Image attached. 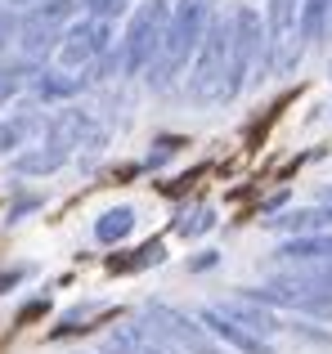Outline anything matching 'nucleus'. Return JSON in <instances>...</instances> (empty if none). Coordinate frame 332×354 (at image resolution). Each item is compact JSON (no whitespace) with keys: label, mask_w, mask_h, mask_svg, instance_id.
Listing matches in <instances>:
<instances>
[{"label":"nucleus","mask_w":332,"mask_h":354,"mask_svg":"<svg viewBox=\"0 0 332 354\" xmlns=\"http://www.w3.org/2000/svg\"><path fill=\"white\" fill-rule=\"evenodd\" d=\"M211 18H216V0H175L171 23H166V36H162V50H158V59L149 63V72H144L149 90L162 95V90L175 86V77H180L193 63V54H198Z\"/></svg>","instance_id":"1"},{"label":"nucleus","mask_w":332,"mask_h":354,"mask_svg":"<svg viewBox=\"0 0 332 354\" xmlns=\"http://www.w3.org/2000/svg\"><path fill=\"white\" fill-rule=\"evenodd\" d=\"M229 45H234V14H216L198 54H193L189 86H184L193 104H220V90H225L229 77Z\"/></svg>","instance_id":"2"},{"label":"nucleus","mask_w":332,"mask_h":354,"mask_svg":"<svg viewBox=\"0 0 332 354\" xmlns=\"http://www.w3.org/2000/svg\"><path fill=\"white\" fill-rule=\"evenodd\" d=\"M265 77V23L252 5L234 9V45H229V77L220 90V104L238 99L252 81Z\"/></svg>","instance_id":"3"},{"label":"nucleus","mask_w":332,"mask_h":354,"mask_svg":"<svg viewBox=\"0 0 332 354\" xmlns=\"http://www.w3.org/2000/svg\"><path fill=\"white\" fill-rule=\"evenodd\" d=\"M166 23H171V0H140L126 23V36L117 41V59H122V77H144L149 63L158 59Z\"/></svg>","instance_id":"4"},{"label":"nucleus","mask_w":332,"mask_h":354,"mask_svg":"<svg viewBox=\"0 0 332 354\" xmlns=\"http://www.w3.org/2000/svg\"><path fill=\"white\" fill-rule=\"evenodd\" d=\"M108 50H113V23L90 14V18H72L68 23L54 59H59L63 72H77V68H95Z\"/></svg>","instance_id":"5"},{"label":"nucleus","mask_w":332,"mask_h":354,"mask_svg":"<svg viewBox=\"0 0 332 354\" xmlns=\"http://www.w3.org/2000/svg\"><path fill=\"white\" fill-rule=\"evenodd\" d=\"M144 319H149L162 337H171L184 354H229L198 319H189V314L175 310V305H149V314H144Z\"/></svg>","instance_id":"6"},{"label":"nucleus","mask_w":332,"mask_h":354,"mask_svg":"<svg viewBox=\"0 0 332 354\" xmlns=\"http://www.w3.org/2000/svg\"><path fill=\"white\" fill-rule=\"evenodd\" d=\"M297 9H301V0H265V77L279 72L283 54L292 50V36H297Z\"/></svg>","instance_id":"7"},{"label":"nucleus","mask_w":332,"mask_h":354,"mask_svg":"<svg viewBox=\"0 0 332 354\" xmlns=\"http://www.w3.org/2000/svg\"><path fill=\"white\" fill-rule=\"evenodd\" d=\"M72 153H77L72 144H63V139H54V135H45V130H41V139L27 144L23 153H14V162H9V166H14L18 175H54L59 166L72 162Z\"/></svg>","instance_id":"8"},{"label":"nucleus","mask_w":332,"mask_h":354,"mask_svg":"<svg viewBox=\"0 0 332 354\" xmlns=\"http://www.w3.org/2000/svg\"><path fill=\"white\" fill-rule=\"evenodd\" d=\"M198 323L220 341V346H234L238 354H274V341H265V337H256V332L238 328L229 314H220V305H207V310L198 314Z\"/></svg>","instance_id":"9"},{"label":"nucleus","mask_w":332,"mask_h":354,"mask_svg":"<svg viewBox=\"0 0 332 354\" xmlns=\"http://www.w3.org/2000/svg\"><path fill=\"white\" fill-rule=\"evenodd\" d=\"M108 354H184V350L144 319V323H131V328H117L108 337Z\"/></svg>","instance_id":"10"},{"label":"nucleus","mask_w":332,"mask_h":354,"mask_svg":"<svg viewBox=\"0 0 332 354\" xmlns=\"http://www.w3.org/2000/svg\"><path fill=\"white\" fill-rule=\"evenodd\" d=\"M220 314H229L238 328L256 332V337H265V341H270L274 332H283V319H279V314H274L270 305L252 301V296H234V301H225V305H220Z\"/></svg>","instance_id":"11"},{"label":"nucleus","mask_w":332,"mask_h":354,"mask_svg":"<svg viewBox=\"0 0 332 354\" xmlns=\"http://www.w3.org/2000/svg\"><path fill=\"white\" fill-rule=\"evenodd\" d=\"M45 130V117L36 108H23V113H9L0 121V153H23L27 144H36Z\"/></svg>","instance_id":"12"},{"label":"nucleus","mask_w":332,"mask_h":354,"mask_svg":"<svg viewBox=\"0 0 332 354\" xmlns=\"http://www.w3.org/2000/svg\"><path fill=\"white\" fill-rule=\"evenodd\" d=\"M274 256H279L283 265H332V229H328V234L288 238Z\"/></svg>","instance_id":"13"},{"label":"nucleus","mask_w":332,"mask_h":354,"mask_svg":"<svg viewBox=\"0 0 332 354\" xmlns=\"http://www.w3.org/2000/svg\"><path fill=\"white\" fill-rule=\"evenodd\" d=\"M90 86V77H77V72H63V68H50V72H36L32 77V90L41 104H63V99H77L81 90Z\"/></svg>","instance_id":"14"},{"label":"nucleus","mask_w":332,"mask_h":354,"mask_svg":"<svg viewBox=\"0 0 332 354\" xmlns=\"http://www.w3.org/2000/svg\"><path fill=\"white\" fill-rule=\"evenodd\" d=\"M274 229H283L288 238H306V234H328L332 229V207L319 202V207H301V211H288V216L270 220Z\"/></svg>","instance_id":"15"},{"label":"nucleus","mask_w":332,"mask_h":354,"mask_svg":"<svg viewBox=\"0 0 332 354\" xmlns=\"http://www.w3.org/2000/svg\"><path fill=\"white\" fill-rule=\"evenodd\" d=\"M135 225H140L135 207H108L104 216L95 220V242H104V247H117V242H126V238L135 234Z\"/></svg>","instance_id":"16"},{"label":"nucleus","mask_w":332,"mask_h":354,"mask_svg":"<svg viewBox=\"0 0 332 354\" xmlns=\"http://www.w3.org/2000/svg\"><path fill=\"white\" fill-rule=\"evenodd\" d=\"M41 72V63H32V59H18V63H0V108L9 104V99L18 95V90L27 86V81Z\"/></svg>","instance_id":"17"},{"label":"nucleus","mask_w":332,"mask_h":354,"mask_svg":"<svg viewBox=\"0 0 332 354\" xmlns=\"http://www.w3.org/2000/svg\"><path fill=\"white\" fill-rule=\"evenodd\" d=\"M166 260V242H144L140 251H135L131 260H108V269H113V274H135V269H149V265H162Z\"/></svg>","instance_id":"18"},{"label":"nucleus","mask_w":332,"mask_h":354,"mask_svg":"<svg viewBox=\"0 0 332 354\" xmlns=\"http://www.w3.org/2000/svg\"><path fill=\"white\" fill-rule=\"evenodd\" d=\"M207 229H216V211H211V207H198V211H184V216H180L175 234H180V238H202Z\"/></svg>","instance_id":"19"},{"label":"nucleus","mask_w":332,"mask_h":354,"mask_svg":"<svg viewBox=\"0 0 332 354\" xmlns=\"http://www.w3.org/2000/svg\"><path fill=\"white\" fill-rule=\"evenodd\" d=\"M95 305H77V310H68V314H63V319H59V328H54L50 332V337H72V332H86V328H81V323H90V319H95Z\"/></svg>","instance_id":"20"},{"label":"nucleus","mask_w":332,"mask_h":354,"mask_svg":"<svg viewBox=\"0 0 332 354\" xmlns=\"http://www.w3.org/2000/svg\"><path fill=\"white\" fill-rule=\"evenodd\" d=\"M81 9H90L95 18H108V23H113V18H122L126 9H131V0H81Z\"/></svg>","instance_id":"21"},{"label":"nucleus","mask_w":332,"mask_h":354,"mask_svg":"<svg viewBox=\"0 0 332 354\" xmlns=\"http://www.w3.org/2000/svg\"><path fill=\"white\" fill-rule=\"evenodd\" d=\"M32 211H41V193H23V198H14V207L5 211V225H18V220H27Z\"/></svg>","instance_id":"22"},{"label":"nucleus","mask_w":332,"mask_h":354,"mask_svg":"<svg viewBox=\"0 0 332 354\" xmlns=\"http://www.w3.org/2000/svg\"><path fill=\"white\" fill-rule=\"evenodd\" d=\"M180 153V139H158V144H153V153H149V166H162V162H171V157Z\"/></svg>","instance_id":"23"},{"label":"nucleus","mask_w":332,"mask_h":354,"mask_svg":"<svg viewBox=\"0 0 332 354\" xmlns=\"http://www.w3.org/2000/svg\"><path fill=\"white\" fill-rule=\"evenodd\" d=\"M27 274H32V269H27V265H14V269H0V296H5V292H14V287L23 283Z\"/></svg>","instance_id":"24"},{"label":"nucleus","mask_w":332,"mask_h":354,"mask_svg":"<svg viewBox=\"0 0 332 354\" xmlns=\"http://www.w3.org/2000/svg\"><path fill=\"white\" fill-rule=\"evenodd\" d=\"M216 265H220V251H198V256L189 260L193 274H207V269H216Z\"/></svg>","instance_id":"25"},{"label":"nucleus","mask_w":332,"mask_h":354,"mask_svg":"<svg viewBox=\"0 0 332 354\" xmlns=\"http://www.w3.org/2000/svg\"><path fill=\"white\" fill-rule=\"evenodd\" d=\"M36 0H0V14H23V9H32Z\"/></svg>","instance_id":"26"},{"label":"nucleus","mask_w":332,"mask_h":354,"mask_svg":"<svg viewBox=\"0 0 332 354\" xmlns=\"http://www.w3.org/2000/svg\"><path fill=\"white\" fill-rule=\"evenodd\" d=\"M328 36H332V18H328Z\"/></svg>","instance_id":"27"}]
</instances>
